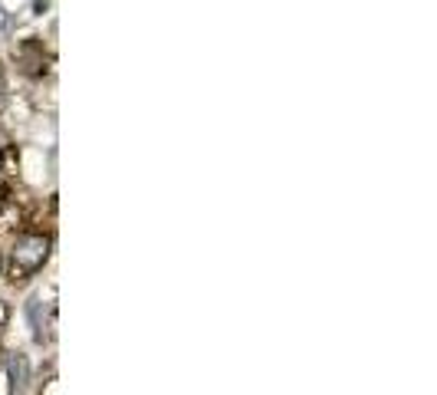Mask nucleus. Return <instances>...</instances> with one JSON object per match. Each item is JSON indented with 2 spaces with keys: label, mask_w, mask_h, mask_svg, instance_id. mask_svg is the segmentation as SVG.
I'll list each match as a JSON object with an SVG mask.
<instances>
[{
  "label": "nucleus",
  "mask_w": 437,
  "mask_h": 395,
  "mask_svg": "<svg viewBox=\"0 0 437 395\" xmlns=\"http://www.w3.org/2000/svg\"><path fill=\"white\" fill-rule=\"evenodd\" d=\"M49 234L43 231H23L14 237V247H10V264H7V274L14 284H23L27 277H33L49 257Z\"/></svg>",
  "instance_id": "f257e3e1"
},
{
  "label": "nucleus",
  "mask_w": 437,
  "mask_h": 395,
  "mask_svg": "<svg viewBox=\"0 0 437 395\" xmlns=\"http://www.w3.org/2000/svg\"><path fill=\"white\" fill-rule=\"evenodd\" d=\"M16 63L23 66V73H30V76H40L46 66H43V43L40 40H23V43L14 50Z\"/></svg>",
  "instance_id": "f03ea898"
},
{
  "label": "nucleus",
  "mask_w": 437,
  "mask_h": 395,
  "mask_svg": "<svg viewBox=\"0 0 437 395\" xmlns=\"http://www.w3.org/2000/svg\"><path fill=\"white\" fill-rule=\"evenodd\" d=\"M7 376H10V389L23 392L30 385V359L23 352H7Z\"/></svg>",
  "instance_id": "7ed1b4c3"
},
{
  "label": "nucleus",
  "mask_w": 437,
  "mask_h": 395,
  "mask_svg": "<svg viewBox=\"0 0 437 395\" xmlns=\"http://www.w3.org/2000/svg\"><path fill=\"white\" fill-rule=\"evenodd\" d=\"M27 319H30V330H33V343L36 346H43L49 333H46V323H43V303L40 300H30L27 303Z\"/></svg>",
  "instance_id": "20e7f679"
},
{
  "label": "nucleus",
  "mask_w": 437,
  "mask_h": 395,
  "mask_svg": "<svg viewBox=\"0 0 437 395\" xmlns=\"http://www.w3.org/2000/svg\"><path fill=\"white\" fill-rule=\"evenodd\" d=\"M16 27V17L14 14H7L3 7H0V33H10Z\"/></svg>",
  "instance_id": "39448f33"
},
{
  "label": "nucleus",
  "mask_w": 437,
  "mask_h": 395,
  "mask_svg": "<svg viewBox=\"0 0 437 395\" xmlns=\"http://www.w3.org/2000/svg\"><path fill=\"white\" fill-rule=\"evenodd\" d=\"M7 92H10V79H7V66L0 63V99H3Z\"/></svg>",
  "instance_id": "423d86ee"
},
{
  "label": "nucleus",
  "mask_w": 437,
  "mask_h": 395,
  "mask_svg": "<svg viewBox=\"0 0 437 395\" xmlns=\"http://www.w3.org/2000/svg\"><path fill=\"white\" fill-rule=\"evenodd\" d=\"M7 323H10V306H7L3 300H0V333L7 330Z\"/></svg>",
  "instance_id": "0eeeda50"
},
{
  "label": "nucleus",
  "mask_w": 437,
  "mask_h": 395,
  "mask_svg": "<svg viewBox=\"0 0 437 395\" xmlns=\"http://www.w3.org/2000/svg\"><path fill=\"white\" fill-rule=\"evenodd\" d=\"M46 7H49V0H33V14H46Z\"/></svg>",
  "instance_id": "6e6552de"
},
{
  "label": "nucleus",
  "mask_w": 437,
  "mask_h": 395,
  "mask_svg": "<svg viewBox=\"0 0 437 395\" xmlns=\"http://www.w3.org/2000/svg\"><path fill=\"white\" fill-rule=\"evenodd\" d=\"M3 267H7V264H3V254H0V270H3Z\"/></svg>",
  "instance_id": "1a4fd4ad"
}]
</instances>
